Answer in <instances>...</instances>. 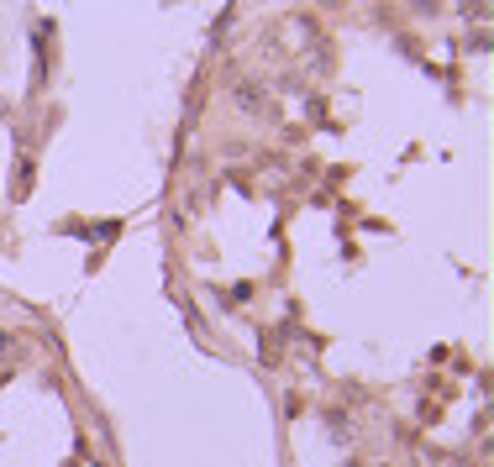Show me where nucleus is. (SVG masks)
I'll return each instance as SVG.
<instances>
[{
  "label": "nucleus",
  "mask_w": 494,
  "mask_h": 467,
  "mask_svg": "<svg viewBox=\"0 0 494 467\" xmlns=\"http://www.w3.org/2000/svg\"><path fill=\"white\" fill-rule=\"evenodd\" d=\"M237 105H242V110H258V105H263L258 84H237Z\"/></svg>",
  "instance_id": "f257e3e1"
},
{
  "label": "nucleus",
  "mask_w": 494,
  "mask_h": 467,
  "mask_svg": "<svg viewBox=\"0 0 494 467\" xmlns=\"http://www.w3.org/2000/svg\"><path fill=\"white\" fill-rule=\"evenodd\" d=\"M6 347H11V336H6V331H0V352H6Z\"/></svg>",
  "instance_id": "f03ea898"
}]
</instances>
